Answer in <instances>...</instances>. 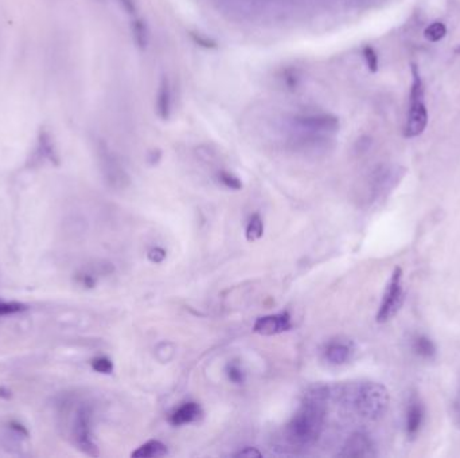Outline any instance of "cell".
I'll use <instances>...</instances> for the list:
<instances>
[{"label": "cell", "instance_id": "obj_26", "mask_svg": "<svg viewBox=\"0 0 460 458\" xmlns=\"http://www.w3.org/2000/svg\"><path fill=\"white\" fill-rule=\"evenodd\" d=\"M123 10L127 13V14L135 15L136 11H137V7H136V1L135 0H119Z\"/></svg>", "mask_w": 460, "mask_h": 458}, {"label": "cell", "instance_id": "obj_22", "mask_svg": "<svg viewBox=\"0 0 460 458\" xmlns=\"http://www.w3.org/2000/svg\"><path fill=\"white\" fill-rule=\"evenodd\" d=\"M218 179H220V182L223 183L225 187H228V189H230V190H236V191H237V190H241V187H242L241 180H240L237 177H235L233 174H230V172L221 171V172L218 174Z\"/></svg>", "mask_w": 460, "mask_h": 458}, {"label": "cell", "instance_id": "obj_15", "mask_svg": "<svg viewBox=\"0 0 460 458\" xmlns=\"http://www.w3.org/2000/svg\"><path fill=\"white\" fill-rule=\"evenodd\" d=\"M412 350L423 359H432L436 355V345L425 335H417L412 340Z\"/></svg>", "mask_w": 460, "mask_h": 458}, {"label": "cell", "instance_id": "obj_17", "mask_svg": "<svg viewBox=\"0 0 460 458\" xmlns=\"http://www.w3.org/2000/svg\"><path fill=\"white\" fill-rule=\"evenodd\" d=\"M132 38L135 44H137L140 49H144L149 44V29L147 25L142 19H136L132 22Z\"/></svg>", "mask_w": 460, "mask_h": 458}, {"label": "cell", "instance_id": "obj_24", "mask_svg": "<svg viewBox=\"0 0 460 458\" xmlns=\"http://www.w3.org/2000/svg\"><path fill=\"white\" fill-rule=\"evenodd\" d=\"M147 257L152 264H162L167 257V253L162 248H154L149 251Z\"/></svg>", "mask_w": 460, "mask_h": 458}, {"label": "cell", "instance_id": "obj_8", "mask_svg": "<svg viewBox=\"0 0 460 458\" xmlns=\"http://www.w3.org/2000/svg\"><path fill=\"white\" fill-rule=\"evenodd\" d=\"M291 317L287 312L284 313H276V314H268L259 317L253 325V331L263 336H273L279 335L288 329H291Z\"/></svg>", "mask_w": 460, "mask_h": 458}, {"label": "cell", "instance_id": "obj_6", "mask_svg": "<svg viewBox=\"0 0 460 458\" xmlns=\"http://www.w3.org/2000/svg\"><path fill=\"white\" fill-rule=\"evenodd\" d=\"M97 153H99L101 171L108 183L113 187H124L125 183L128 182V177L124 168L121 167L119 159L115 156V153L104 144L99 146Z\"/></svg>", "mask_w": 460, "mask_h": 458}, {"label": "cell", "instance_id": "obj_11", "mask_svg": "<svg viewBox=\"0 0 460 458\" xmlns=\"http://www.w3.org/2000/svg\"><path fill=\"white\" fill-rule=\"evenodd\" d=\"M353 355V347L350 343L343 341V340H337L328 343V345L325 350V357L330 364L334 366H342L347 363L352 359Z\"/></svg>", "mask_w": 460, "mask_h": 458}, {"label": "cell", "instance_id": "obj_9", "mask_svg": "<svg viewBox=\"0 0 460 458\" xmlns=\"http://www.w3.org/2000/svg\"><path fill=\"white\" fill-rule=\"evenodd\" d=\"M428 124V112L425 108L424 100L411 101L409 113L406 118L405 125V136L406 137H416L424 132Z\"/></svg>", "mask_w": 460, "mask_h": 458}, {"label": "cell", "instance_id": "obj_4", "mask_svg": "<svg viewBox=\"0 0 460 458\" xmlns=\"http://www.w3.org/2000/svg\"><path fill=\"white\" fill-rule=\"evenodd\" d=\"M404 303V289H402V270L396 267L392 273V277L386 285L383 301L377 313V322L386 323L392 320L401 310Z\"/></svg>", "mask_w": 460, "mask_h": 458}, {"label": "cell", "instance_id": "obj_16", "mask_svg": "<svg viewBox=\"0 0 460 458\" xmlns=\"http://www.w3.org/2000/svg\"><path fill=\"white\" fill-rule=\"evenodd\" d=\"M264 234V223L263 220L259 214L252 215V218L248 222L247 224V230H245V236L249 242H256L259 241Z\"/></svg>", "mask_w": 460, "mask_h": 458}, {"label": "cell", "instance_id": "obj_13", "mask_svg": "<svg viewBox=\"0 0 460 458\" xmlns=\"http://www.w3.org/2000/svg\"><path fill=\"white\" fill-rule=\"evenodd\" d=\"M156 113L162 120H168L173 112V93L168 81L164 78L156 93Z\"/></svg>", "mask_w": 460, "mask_h": 458}, {"label": "cell", "instance_id": "obj_14", "mask_svg": "<svg viewBox=\"0 0 460 458\" xmlns=\"http://www.w3.org/2000/svg\"><path fill=\"white\" fill-rule=\"evenodd\" d=\"M168 454L167 446L161 441L151 440L149 443H143L139 446L135 452H132V457L135 458H155L164 457Z\"/></svg>", "mask_w": 460, "mask_h": 458}, {"label": "cell", "instance_id": "obj_2", "mask_svg": "<svg viewBox=\"0 0 460 458\" xmlns=\"http://www.w3.org/2000/svg\"><path fill=\"white\" fill-rule=\"evenodd\" d=\"M389 403L387 388L377 382L361 383L353 394V406L356 413L369 421L381 419L387 412Z\"/></svg>", "mask_w": 460, "mask_h": 458}, {"label": "cell", "instance_id": "obj_21", "mask_svg": "<svg viewBox=\"0 0 460 458\" xmlns=\"http://www.w3.org/2000/svg\"><path fill=\"white\" fill-rule=\"evenodd\" d=\"M92 369L100 374H112L113 363L111 359H108L105 356H99L92 360Z\"/></svg>", "mask_w": 460, "mask_h": 458}, {"label": "cell", "instance_id": "obj_12", "mask_svg": "<svg viewBox=\"0 0 460 458\" xmlns=\"http://www.w3.org/2000/svg\"><path fill=\"white\" fill-rule=\"evenodd\" d=\"M202 415V409L195 402L183 403L177 410H174L170 415V424L174 426H182L187 424H193L198 421Z\"/></svg>", "mask_w": 460, "mask_h": 458}, {"label": "cell", "instance_id": "obj_30", "mask_svg": "<svg viewBox=\"0 0 460 458\" xmlns=\"http://www.w3.org/2000/svg\"><path fill=\"white\" fill-rule=\"evenodd\" d=\"M10 397H11L10 390H7L6 387H0V398L10 399Z\"/></svg>", "mask_w": 460, "mask_h": 458}, {"label": "cell", "instance_id": "obj_7", "mask_svg": "<svg viewBox=\"0 0 460 458\" xmlns=\"http://www.w3.org/2000/svg\"><path fill=\"white\" fill-rule=\"evenodd\" d=\"M338 456L350 458L374 457L375 447L369 435L363 433H354L346 440Z\"/></svg>", "mask_w": 460, "mask_h": 458}, {"label": "cell", "instance_id": "obj_5", "mask_svg": "<svg viewBox=\"0 0 460 458\" xmlns=\"http://www.w3.org/2000/svg\"><path fill=\"white\" fill-rule=\"evenodd\" d=\"M75 438L78 449L90 457L99 456L97 445L93 441L92 433V412L89 407L84 406L78 410L75 421Z\"/></svg>", "mask_w": 460, "mask_h": 458}, {"label": "cell", "instance_id": "obj_25", "mask_svg": "<svg viewBox=\"0 0 460 458\" xmlns=\"http://www.w3.org/2000/svg\"><path fill=\"white\" fill-rule=\"evenodd\" d=\"M235 457L259 458L263 457V453H261V452H259L256 447H251V446H248V447H244L242 450L237 452V453L235 454Z\"/></svg>", "mask_w": 460, "mask_h": 458}, {"label": "cell", "instance_id": "obj_20", "mask_svg": "<svg viewBox=\"0 0 460 458\" xmlns=\"http://www.w3.org/2000/svg\"><path fill=\"white\" fill-rule=\"evenodd\" d=\"M27 310V305L16 301H0V316L15 314Z\"/></svg>", "mask_w": 460, "mask_h": 458}, {"label": "cell", "instance_id": "obj_29", "mask_svg": "<svg viewBox=\"0 0 460 458\" xmlns=\"http://www.w3.org/2000/svg\"><path fill=\"white\" fill-rule=\"evenodd\" d=\"M80 281H81V284H82L84 286H87V288H93V286L96 285V280L93 279V276H89V274H82V276H80Z\"/></svg>", "mask_w": 460, "mask_h": 458}, {"label": "cell", "instance_id": "obj_27", "mask_svg": "<svg viewBox=\"0 0 460 458\" xmlns=\"http://www.w3.org/2000/svg\"><path fill=\"white\" fill-rule=\"evenodd\" d=\"M10 428H11V430H14L16 434H18V435H20V437H27V435H29V431L26 430V428H25L23 425H20L19 422H16V421L10 422Z\"/></svg>", "mask_w": 460, "mask_h": 458}, {"label": "cell", "instance_id": "obj_28", "mask_svg": "<svg viewBox=\"0 0 460 458\" xmlns=\"http://www.w3.org/2000/svg\"><path fill=\"white\" fill-rule=\"evenodd\" d=\"M454 418H455V422L460 426V388L455 397V400H454Z\"/></svg>", "mask_w": 460, "mask_h": 458}, {"label": "cell", "instance_id": "obj_10", "mask_svg": "<svg viewBox=\"0 0 460 458\" xmlns=\"http://www.w3.org/2000/svg\"><path fill=\"white\" fill-rule=\"evenodd\" d=\"M424 406L417 398H412L406 407L405 415V433L409 440H415L424 422Z\"/></svg>", "mask_w": 460, "mask_h": 458}, {"label": "cell", "instance_id": "obj_23", "mask_svg": "<svg viewBox=\"0 0 460 458\" xmlns=\"http://www.w3.org/2000/svg\"><path fill=\"white\" fill-rule=\"evenodd\" d=\"M363 58L366 61L368 68L371 69V72H373V73L377 72V69H378V57H377L375 51L369 46L363 49Z\"/></svg>", "mask_w": 460, "mask_h": 458}, {"label": "cell", "instance_id": "obj_18", "mask_svg": "<svg viewBox=\"0 0 460 458\" xmlns=\"http://www.w3.org/2000/svg\"><path fill=\"white\" fill-rule=\"evenodd\" d=\"M225 372H226V376L228 379L235 384H244L245 383V371L241 367V364L238 362H229L226 364V369H225Z\"/></svg>", "mask_w": 460, "mask_h": 458}, {"label": "cell", "instance_id": "obj_19", "mask_svg": "<svg viewBox=\"0 0 460 458\" xmlns=\"http://www.w3.org/2000/svg\"><path fill=\"white\" fill-rule=\"evenodd\" d=\"M447 34V29H445V25L442 22H435L430 25L425 31H424V35L425 38L430 41V42H437L440 39H443Z\"/></svg>", "mask_w": 460, "mask_h": 458}, {"label": "cell", "instance_id": "obj_3", "mask_svg": "<svg viewBox=\"0 0 460 458\" xmlns=\"http://www.w3.org/2000/svg\"><path fill=\"white\" fill-rule=\"evenodd\" d=\"M291 128L302 141L327 140L340 128L338 118L328 113H300L291 118Z\"/></svg>", "mask_w": 460, "mask_h": 458}, {"label": "cell", "instance_id": "obj_1", "mask_svg": "<svg viewBox=\"0 0 460 458\" xmlns=\"http://www.w3.org/2000/svg\"><path fill=\"white\" fill-rule=\"evenodd\" d=\"M327 387H313L306 395L297 413L285 426V438L297 446H309L319 438L326 416Z\"/></svg>", "mask_w": 460, "mask_h": 458}]
</instances>
